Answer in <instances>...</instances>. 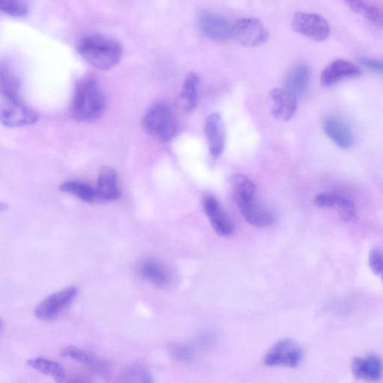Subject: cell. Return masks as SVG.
Listing matches in <instances>:
<instances>
[{
	"mask_svg": "<svg viewBox=\"0 0 383 383\" xmlns=\"http://www.w3.org/2000/svg\"><path fill=\"white\" fill-rule=\"evenodd\" d=\"M235 202L244 219L252 226L266 229L275 222L273 214L257 200L254 182L242 174H234L230 178Z\"/></svg>",
	"mask_w": 383,
	"mask_h": 383,
	"instance_id": "obj_1",
	"label": "cell"
},
{
	"mask_svg": "<svg viewBox=\"0 0 383 383\" xmlns=\"http://www.w3.org/2000/svg\"><path fill=\"white\" fill-rule=\"evenodd\" d=\"M0 86V120L2 124L6 127H20L35 123L38 115L19 98L18 81L9 71L2 72Z\"/></svg>",
	"mask_w": 383,
	"mask_h": 383,
	"instance_id": "obj_2",
	"label": "cell"
},
{
	"mask_svg": "<svg viewBox=\"0 0 383 383\" xmlns=\"http://www.w3.org/2000/svg\"><path fill=\"white\" fill-rule=\"evenodd\" d=\"M80 55L89 64L101 70H109L122 59V46L114 39L98 33H88L76 43Z\"/></svg>",
	"mask_w": 383,
	"mask_h": 383,
	"instance_id": "obj_3",
	"label": "cell"
},
{
	"mask_svg": "<svg viewBox=\"0 0 383 383\" xmlns=\"http://www.w3.org/2000/svg\"><path fill=\"white\" fill-rule=\"evenodd\" d=\"M105 98L96 78L85 76L76 86L72 110L75 120L83 122L95 121L103 113Z\"/></svg>",
	"mask_w": 383,
	"mask_h": 383,
	"instance_id": "obj_4",
	"label": "cell"
},
{
	"mask_svg": "<svg viewBox=\"0 0 383 383\" xmlns=\"http://www.w3.org/2000/svg\"><path fill=\"white\" fill-rule=\"evenodd\" d=\"M142 126L154 139L167 142L178 135L180 125L176 113L167 102H156L144 115Z\"/></svg>",
	"mask_w": 383,
	"mask_h": 383,
	"instance_id": "obj_5",
	"label": "cell"
},
{
	"mask_svg": "<svg viewBox=\"0 0 383 383\" xmlns=\"http://www.w3.org/2000/svg\"><path fill=\"white\" fill-rule=\"evenodd\" d=\"M77 294V288L70 286L47 297L35 308L34 311L35 318L43 322L56 320L62 313L71 307Z\"/></svg>",
	"mask_w": 383,
	"mask_h": 383,
	"instance_id": "obj_6",
	"label": "cell"
},
{
	"mask_svg": "<svg viewBox=\"0 0 383 383\" xmlns=\"http://www.w3.org/2000/svg\"><path fill=\"white\" fill-rule=\"evenodd\" d=\"M270 37L265 25L256 18H243L233 23L232 38L248 47H255L266 43Z\"/></svg>",
	"mask_w": 383,
	"mask_h": 383,
	"instance_id": "obj_7",
	"label": "cell"
},
{
	"mask_svg": "<svg viewBox=\"0 0 383 383\" xmlns=\"http://www.w3.org/2000/svg\"><path fill=\"white\" fill-rule=\"evenodd\" d=\"M303 358L298 343L292 339H284L275 343L264 358V364L270 367H297Z\"/></svg>",
	"mask_w": 383,
	"mask_h": 383,
	"instance_id": "obj_8",
	"label": "cell"
},
{
	"mask_svg": "<svg viewBox=\"0 0 383 383\" xmlns=\"http://www.w3.org/2000/svg\"><path fill=\"white\" fill-rule=\"evenodd\" d=\"M292 28L297 33L315 42L325 41L330 34L328 21L314 13H296L292 20Z\"/></svg>",
	"mask_w": 383,
	"mask_h": 383,
	"instance_id": "obj_9",
	"label": "cell"
},
{
	"mask_svg": "<svg viewBox=\"0 0 383 383\" xmlns=\"http://www.w3.org/2000/svg\"><path fill=\"white\" fill-rule=\"evenodd\" d=\"M198 28L206 37L217 41L232 38L233 23L215 12L202 11L196 18Z\"/></svg>",
	"mask_w": 383,
	"mask_h": 383,
	"instance_id": "obj_10",
	"label": "cell"
},
{
	"mask_svg": "<svg viewBox=\"0 0 383 383\" xmlns=\"http://www.w3.org/2000/svg\"><path fill=\"white\" fill-rule=\"evenodd\" d=\"M204 130L210 155L217 159L226 149L227 143L226 129L219 113H211L206 118Z\"/></svg>",
	"mask_w": 383,
	"mask_h": 383,
	"instance_id": "obj_11",
	"label": "cell"
},
{
	"mask_svg": "<svg viewBox=\"0 0 383 383\" xmlns=\"http://www.w3.org/2000/svg\"><path fill=\"white\" fill-rule=\"evenodd\" d=\"M271 113L276 120L288 122L297 109V98L285 88H275L270 92Z\"/></svg>",
	"mask_w": 383,
	"mask_h": 383,
	"instance_id": "obj_12",
	"label": "cell"
},
{
	"mask_svg": "<svg viewBox=\"0 0 383 383\" xmlns=\"http://www.w3.org/2000/svg\"><path fill=\"white\" fill-rule=\"evenodd\" d=\"M203 206L211 226L219 235L228 236L234 233V228L231 220L214 195H205Z\"/></svg>",
	"mask_w": 383,
	"mask_h": 383,
	"instance_id": "obj_13",
	"label": "cell"
},
{
	"mask_svg": "<svg viewBox=\"0 0 383 383\" xmlns=\"http://www.w3.org/2000/svg\"><path fill=\"white\" fill-rule=\"evenodd\" d=\"M360 69L358 65L345 59H336L323 71L321 81L324 86H332L345 79L360 76Z\"/></svg>",
	"mask_w": 383,
	"mask_h": 383,
	"instance_id": "obj_14",
	"label": "cell"
},
{
	"mask_svg": "<svg viewBox=\"0 0 383 383\" xmlns=\"http://www.w3.org/2000/svg\"><path fill=\"white\" fill-rule=\"evenodd\" d=\"M314 203L322 208L336 207L343 221L350 222L355 218V205L345 195L334 193H323L315 197Z\"/></svg>",
	"mask_w": 383,
	"mask_h": 383,
	"instance_id": "obj_15",
	"label": "cell"
},
{
	"mask_svg": "<svg viewBox=\"0 0 383 383\" xmlns=\"http://www.w3.org/2000/svg\"><path fill=\"white\" fill-rule=\"evenodd\" d=\"M96 189L98 202H110L120 199L121 192L118 187V175L113 168H101Z\"/></svg>",
	"mask_w": 383,
	"mask_h": 383,
	"instance_id": "obj_16",
	"label": "cell"
},
{
	"mask_svg": "<svg viewBox=\"0 0 383 383\" xmlns=\"http://www.w3.org/2000/svg\"><path fill=\"white\" fill-rule=\"evenodd\" d=\"M354 376L368 382L379 381L383 374V362L376 355H367L364 358H355L352 363Z\"/></svg>",
	"mask_w": 383,
	"mask_h": 383,
	"instance_id": "obj_17",
	"label": "cell"
},
{
	"mask_svg": "<svg viewBox=\"0 0 383 383\" xmlns=\"http://www.w3.org/2000/svg\"><path fill=\"white\" fill-rule=\"evenodd\" d=\"M310 81V68L306 64L299 63L288 72L285 81V89L299 99L307 94Z\"/></svg>",
	"mask_w": 383,
	"mask_h": 383,
	"instance_id": "obj_18",
	"label": "cell"
},
{
	"mask_svg": "<svg viewBox=\"0 0 383 383\" xmlns=\"http://www.w3.org/2000/svg\"><path fill=\"white\" fill-rule=\"evenodd\" d=\"M327 137L342 149H350L354 143V137L349 126L339 118L328 116L324 122Z\"/></svg>",
	"mask_w": 383,
	"mask_h": 383,
	"instance_id": "obj_19",
	"label": "cell"
},
{
	"mask_svg": "<svg viewBox=\"0 0 383 383\" xmlns=\"http://www.w3.org/2000/svg\"><path fill=\"white\" fill-rule=\"evenodd\" d=\"M138 270L142 279L156 287H165L170 283L167 270L153 258H145L140 261Z\"/></svg>",
	"mask_w": 383,
	"mask_h": 383,
	"instance_id": "obj_20",
	"label": "cell"
},
{
	"mask_svg": "<svg viewBox=\"0 0 383 383\" xmlns=\"http://www.w3.org/2000/svg\"><path fill=\"white\" fill-rule=\"evenodd\" d=\"M200 76L195 72H190L185 78L181 93L178 97V105L185 112H192L198 103V88Z\"/></svg>",
	"mask_w": 383,
	"mask_h": 383,
	"instance_id": "obj_21",
	"label": "cell"
},
{
	"mask_svg": "<svg viewBox=\"0 0 383 383\" xmlns=\"http://www.w3.org/2000/svg\"><path fill=\"white\" fill-rule=\"evenodd\" d=\"M61 355L64 358L81 363L97 372H103L108 367V364L105 361L76 346L65 347L62 350Z\"/></svg>",
	"mask_w": 383,
	"mask_h": 383,
	"instance_id": "obj_22",
	"label": "cell"
},
{
	"mask_svg": "<svg viewBox=\"0 0 383 383\" xmlns=\"http://www.w3.org/2000/svg\"><path fill=\"white\" fill-rule=\"evenodd\" d=\"M26 364L38 372L54 379L57 383H63L65 379L64 368L58 362L45 358H34Z\"/></svg>",
	"mask_w": 383,
	"mask_h": 383,
	"instance_id": "obj_23",
	"label": "cell"
},
{
	"mask_svg": "<svg viewBox=\"0 0 383 383\" xmlns=\"http://www.w3.org/2000/svg\"><path fill=\"white\" fill-rule=\"evenodd\" d=\"M59 190L63 193L72 194L87 203L98 202L96 188L86 183L76 181L64 182L59 186Z\"/></svg>",
	"mask_w": 383,
	"mask_h": 383,
	"instance_id": "obj_24",
	"label": "cell"
},
{
	"mask_svg": "<svg viewBox=\"0 0 383 383\" xmlns=\"http://www.w3.org/2000/svg\"><path fill=\"white\" fill-rule=\"evenodd\" d=\"M349 8L375 24L383 26V6L372 2L350 1Z\"/></svg>",
	"mask_w": 383,
	"mask_h": 383,
	"instance_id": "obj_25",
	"label": "cell"
},
{
	"mask_svg": "<svg viewBox=\"0 0 383 383\" xmlns=\"http://www.w3.org/2000/svg\"><path fill=\"white\" fill-rule=\"evenodd\" d=\"M117 383H154V379L147 367L135 365L125 368L118 377Z\"/></svg>",
	"mask_w": 383,
	"mask_h": 383,
	"instance_id": "obj_26",
	"label": "cell"
},
{
	"mask_svg": "<svg viewBox=\"0 0 383 383\" xmlns=\"http://www.w3.org/2000/svg\"><path fill=\"white\" fill-rule=\"evenodd\" d=\"M0 9L14 18H23L29 11L28 5L20 0H3L0 3Z\"/></svg>",
	"mask_w": 383,
	"mask_h": 383,
	"instance_id": "obj_27",
	"label": "cell"
},
{
	"mask_svg": "<svg viewBox=\"0 0 383 383\" xmlns=\"http://www.w3.org/2000/svg\"><path fill=\"white\" fill-rule=\"evenodd\" d=\"M369 265L372 272L381 275L383 273V252L378 248H374L369 255Z\"/></svg>",
	"mask_w": 383,
	"mask_h": 383,
	"instance_id": "obj_28",
	"label": "cell"
},
{
	"mask_svg": "<svg viewBox=\"0 0 383 383\" xmlns=\"http://www.w3.org/2000/svg\"><path fill=\"white\" fill-rule=\"evenodd\" d=\"M170 353L175 358L186 360L190 358L191 353L189 348L183 345H175L170 348Z\"/></svg>",
	"mask_w": 383,
	"mask_h": 383,
	"instance_id": "obj_29",
	"label": "cell"
},
{
	"mask_svg": "<svg viewBox=\"0 0 383 383\" xmlns=\"http://www.w3.org/2000/svg\"><path fill=\"white\" fill-rule=\"evenodd\" d=\"M361 63L370 70L383 74V62L370 58H360Z\"/></svg>",
	"mask_w": 383,
	"mask_h": 383,
	"instance_id": "obj_30",
	"label": "cell"
},
{
	"mask_svg": "<svg viewBox=\"0 0 383 383\" xmlns=\"http://www.w3.org/2000/svg\"><path fill=\"white\" fill-rule=\"evenodd\" d=\"M67 383H91L90 382L81 378H76L69 380Z\"/></svg>",
	"mask_w": 383,
	"mask_h": 383,
	"instance_id": "obj_31",
	"label": "cell"
},
{
	"mask_svg": "<svg viewBox=\"0 0 383 383\" xmlns=\"http://www.w3.org/2000/svg\"><path fill=\"white\" fill-rule=\"evenodd\" d=\"M382 277H383V273L381 275Z\"/></svg>",
	"mask_w": 383,
	"mask_h": 383,
	"instance_id": "obj_32",
	"label": "cell"
}]
</instances>
